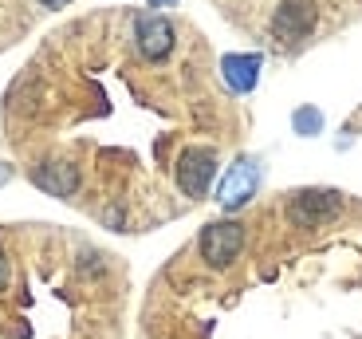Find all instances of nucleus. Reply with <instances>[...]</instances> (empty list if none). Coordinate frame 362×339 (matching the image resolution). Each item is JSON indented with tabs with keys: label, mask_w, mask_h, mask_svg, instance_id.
<instances>
[{
	"label": "nucleus",
	"mask_w": 362,
	"mask_h": 339,
	"mask_svg": "<svg viewBox=\"0 0 362 339\" xmlns=\"http://www.w3.org/2000/svg\"><path fill=\"white\" fill-rule=\"evenodd\" d=\"M197 248L209 268H228L240 257V248H245V225L240 221H209L201 229Z\"/></svg>",
	"instance_id": "obj_1"
},
{
	"label": "nucleus",
	"mask_w": 362,
	"mask_h": 339,
	"mask_svg": "<svg viewBox=\"0 0 362 339\" xmlns=\"http://www.w3.org/2000/svg\"><path fill=\"white\" fill-rule=\"evenodd\" d=\"M173 178H177V190L185 197H205L213 178H217V150H209V146L181 150L177 166H173Z\"/></svg>",
	"instance_id": "obj_2"
},
{
	"label": "nucleus",
	"mask_w": 362,
	"mask_h": 339,
	"mask_svg": "<svg viewBox=\"0 0 362 339\" xmlns=\"http://www.w3.org/2000/svg\"><path fill=\"white\" fill-rule=\"evenodd\" d=\"M339 209H343V197L335 190H299L288 202V217L299 229H319L331 217H339Z\"/></svg>",
	"instance_id": "obj_3"
},
{
	"label": "nucleus",
	"mask_w": 362,
	"mask_h": 339,
	"mask_svg": "<svg viewBox=\"0 0 362 339\" xmlns=\"http://www.w3.org/2000/svg\"><path fill=\"white\" fill-rule=\"evenodd\" d=\"M319 24V8L315 0H284L276 16H272V36L280 40V44H299V40H308Z\"/></svg>",
	"instance_id": "obj_4"
},
{
	"label": "nucleus",
	"mask_w": 362,
	"mask_h": 339,
	"mask_svg": "<svg viewBox=\"0 0 362 339\" xmlns=\"http://www.w3.org/2000/svg\"><path fill=\"white\" fill-rule=\"evenodd\" d=\"M256 190H260V166H256V158H236V162L228 166V174L221 178L217 202H221V209L233 213V209L252 202Z\"/></svg>",
	"instance_id": "obj_5"
},
{
	"label": "nucleus",
	"mask_w": 362,
	"mask_h": 339,
	"mask_svg": "<svg viewBox=\"0 0 362 339\" xmlns=\"http://www.w3.org/2000/svg\"><path fill=\"white\" fill-rule=\"evenodd\" d=\"M134 44L142 59H165L173 52V24L162 12H142L134 20Z\"/></svg>",
	"instance_id": "obj_6"
},
{
	"label": "nucleus",
	"mask_w": 362,
	"mask_h": 339,
	"mask_svg": "<svg viewBox=\"0 0 362 339\" xmlns=\"http://www.w3.org/2000/svg\"><path fill=\"white\" fill-rule=\"evenodd\" d=\"M260 67H264V59L260 55H225L221 59V79H225V87L228 91H236V95H248L260 83Z\"/></svg>",
	"instance_id": "obj_7"
},
{
	"label": "nucleus",
	"mask_w": 362,
	"mask_h": 339,
	"mask_svg": "<svg viewBox=\"0 0 362 339\" xmlns=\"http://www.w3.org/2000/svg\"><path fill=\"white\" fill-rule=\"evenodd\" d=\"M32 182L40 185V190H47L52 197H71L75 190H79V170H75L71 162H44L32 170Z\"/></svg>",
	"instance_id": "obj_8"
},
{
	"label": "nucleus",
	"mask_w": 362,
	"mask_h": 339,
	"mask_svg": "<svg viewBox=\"0 0 362 339\" xmlns=\"http://www.w3.org/2000/svg\"><path fill=\"white\" fill-rule=\"evenodd\" d=\"M291 127H296V134L311 138V134H319V130H323V115H319L315 107H299L296 115H291Z\"/></svg>",
	"instance_id": "obj_9"
},
{
	"label": "nucleus",
	"mask_w": 362,
	"mask_h": 339,
	"mask_svg": "<svg viewBox=\"0 0 362 339\" xmlns=\"http://www.w3.org/2000/svg\"><path fill=\"white\" fill-rule=\"evenodd\" d=\"M8 288V257H4V248H0V292Z\"/></svg>",
	"instance_id": "obj_10"
},
{
	"label": "nucleus",
	"mask_w": 362,
	"mask_h": 339,
	"mask_svg": "<svg viewBox=\"0 0 362 339\" xmlns=\"http://www.w3.org/2000/svg\"><path fill=\"white\" fill-rule=\"evenodd\" d=\"M44 8H64V4H71V0H40Z\"/></svg>",
	"instance_id": "obj_11"
},
{
	"label": "nucleus",
	"mask_w": 362,
	"mask_h": 339,
	"mask_svg": "<svg viewBox=\"0 0 362 339\" xmlns=\"http://www.w3.org/2000/svg\"><path fill=\"white\" fill-rule=\"evenodd\" d=\"M150 4H154V8H173L177 0H150Z\"/></svg>",
	"instance_id": "obj_12"
}]
</instances>
